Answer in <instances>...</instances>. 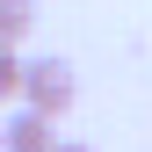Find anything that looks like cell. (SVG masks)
Returning <instances> with one entry per match:
<instances>
[{
    "instance_id": "4",
    "label": "cell",
    "mask_w": 152,
    "mask_h": 152,
    "mask_svg": "<svg viewBox=\"0 0 152 152\" xmlns=\"http://www.w3.org/2000/svg\"><path fill=\"white\" fill-rule=\"evenodd\" d=\"M22 44H0V102H15V94H22Z\"/></svg>"
},
{
    "instance_id": "1",
    "label": "cell",
    "mask_w": 152,
    "mask_h": 152,
    "mask_svg": "<svg viewBox=\"0 0 152 152\" xmlns=\"http://www.w3.org/2000/svg\"><path fill=\"white\" fill-rule=\"evenodd\" d=\"M15 102L44 109V116H65L72 102H80V72H72V58H29L22 65V94Z\"/></svg>"
},
{
    "instance_id": "5",
    "label": "cell",
    "mask_w": 152,
    "mask_h": 152,
    "mask_svg": "<svg viewBox=\"0 0 152 152\" xmlns=\"http://www.w3.org/2000/svg\"><path fill=\"white\" fill-rule=\"evenodd\" d=\"M51 152H87V145H65V138H58V145H51Z\"/></svg>"
},
{
    "instance_id": "3",
    "label": "cell",
    "mask_w": 152,
    "mask_h": 152,
    "mask_svg": "<svg viewBox=\"0 0 152 152\" xmlns=\"http://www.w3.org/2000/svg\"><path fill=\"white\" fill-rule=\"evenodd\" d=\"M29 29H36V7H29V0H0V44H22Z\"/></svg>"
},
{
    "instance_id": "2",
    "label": "cell",
    "mask_w": 152,
    "mask_h": 152,
    "mask_svg": "<svg viewBox=\"0 0 152 152\" xmlns=\"http://www.w3.org/2000/svg\"><path fill=\"white\" fill-rule=\"evenodd\" d=\"M51 145H58V116L15 102V116L0 123V152H51Z\"/></svg>"
}]
</instances>
